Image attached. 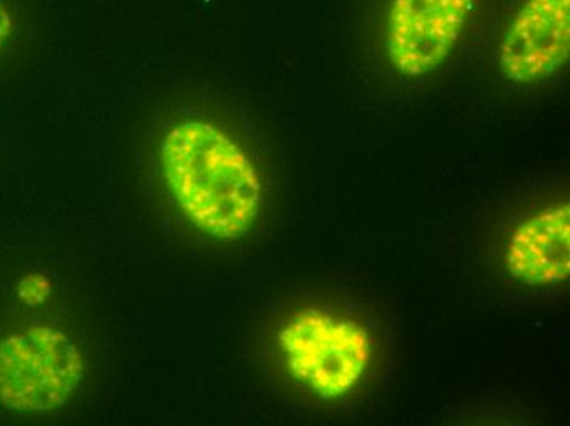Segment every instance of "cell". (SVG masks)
<instances>
[{
  "instance_id": "obj_1",
  "label": "cell",
  "mask_w": 570,
  "mask_h": 426,
  "mask_svg": "<svg viewBox=\"0 0 570 426\" xmlns=\"http://www.w3.org/2000/svg\"><path fill=\"white\" fill-rule=\"evenodd\" d=\"M158 152L166 189L197 230L220 241L249 234L263 184L235 138L207 120H180L163 135Z\"/></svg>"
},
{
  "instance_id": "obj_2",
  "label": "cell",
  "mask_w": 570,
  "mask_h": 426,
  "mask_svg": "<svg viewBox=\"0 0 570 426\" xmlns=\"http://www.w3.org/2000/svg\"><path fill=\"white\" fill-rule=\"evenodd\" d=\"M78 343L48 325L0 338V405L10 414H50L68 404L85 379Z\"/></svg>"
},
{
  "instance_id": "obj_3",
  "label": "cell",
  "mask_w": 570,
  "mask_h": 426,
  "mask_svg": "<svg viewBox=\"0 0 570 426\" xmlns=\"http://www.w3.org/2000/svg\"><path fill=\"white\" fill-rule=\"evenodd\" d=\"M277 345L291 376L325 400L347 396L372 359L370 331L322 308L292 315L277 335Z\"/></svg>"
},
{
  "instance_id": "obj_4",
  "label": "cell",
  "mask_w": 570,
  "mask_h": 426,
  "mask_svg": "<svg viewBox=\"0 0 570 426\" xmlns=\"http://www.w3.org/2000/svg\"><path fill=\"white\" fill-rule=\"evenodd\" d=\"M475 0H392L385 48L395 71L422 78L440 68L468 26Z\"/></svg>"
},
{
  "instance_id": "obj_5",
  "label": "cell",
  "mask_w": 570,
  "mask_h": 426,
  "mask_svg": "<svg viewBox=\"0 0 570 426\" xmlns=\"http://www.w3.org/2000/svg\"><path fill=\"white\" fill-rule=\"evenodd\" d=\"M570 57V0H524L500 41V68L517 85L558 75Z\"/></svg>"
},
{
  "instance_id": "obj_6",
  "label": "cell",
  "mask_w": 570,
  "mask_h": 426,
  "mask_svg": "<svg viewBox=\"0 0 570 426\" xmlns=\"http://www.w3.org/2000/svg\"><path fill=\"white\" fill-rule=\"evenodd\" d=\"M507 271L527 286L562 283L570 273V207H552L514 228L505 252Z\"/></svg>"
},
{
  "instance_id": "obj_7",
  "label": "cell",
  "mask_w": 570,
  "mask_h": 426,
  "mask_svg": "<svg viewBox=\"0 0 570 426\" xmlns=\"http://www.w3.org/2000/svg\"><path fill=\"white\" fill-rule=\"evenodd\" d=\"M51 296V283L47 276L31 273L19 284V297L27 305H41Z\"/></svg>"
},
{
  "instance_id": "obj_8",
  "label": "cell",
  "mask_w": 570,
  "mask_h": 426,
  "mask_svg": "<svg viewBox=\"0 0 570 426\" xmlns=\"http://www.w3.org/2000/svg\"><path fill=\"white\" fill-rule=\"evenodd\" d=\"M16 30V20L3 0H0V50L9 43Z\"/></svg>"
}]
</instances>
